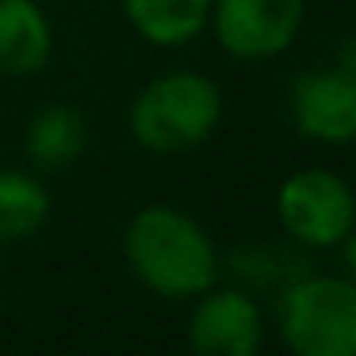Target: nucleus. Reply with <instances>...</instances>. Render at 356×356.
Listing matches in <instances>:
<instances>
[{"instance_id":"nucleus-1","label":"nucleus","mask_w":356,"mask_h":356,"mask_svg":"<svg viewBox=\"0 0 356 356\" xmlns=\"http://www.w3.org/2000/svg\"><path fill=\"white\" fill-rule=\"evenodd\" d=\"M123 261L146 291L169 302H192L222 276V257L207 226L172 203L134 211L123 230Z\"/></svg>"},{"instance_id":"nucleus-4","label":"nucleus","mask_w":356,"mask_h":356,"mask_svg":"<svg viewBox=\"0 0 356 356\" xmlns=\"http://www.w3.org/2000/svg\"><path fill=\"white\" fill-rule=\"evenodd\" d=\"M276 222L302 249H341L356 238V192L333 169H295L276 188Z\"/></svg>"},{"instance_id":"nucleus-2","label":"nucleus","mask_w":356,"mask_h":356,"mask_svg":"<svg viewBox=\"0 0 356 356\" xmlns=\"http://www.w3.org/2000/svg\"><path fill=\"white\" fill-rule=\"evenodd\" d=\"M222 123V88L200 70H169L138 88L127 111L134 146L157 157L200 149Z\"/></svg>"},{"instance_id":"nucleus-8","label":"nucleus","mask_w":356,"mask_h":356,"mask_svg":"<svg viewBox=\"0 0 356 356\" xmlns=\"http://www.w3.org/2000/svg\"><path fill=\"white\" fill-rule=\"evenodd\" d=\"M88 149V119L77 104H42L24 127V157L27 169L42 172H65L81 161Z\"/></svg>"},{"instance_id":"nucleus-7","label":"nucleus","mask_w":356,"mask_h":356,"mask_svg":"<svg viewBox=\"0 0 356 356\" xmlns=\"http://www.w3.org/2000/svg\"><path fill=\"white\" fill-rule=\"evenodd\" d=\"M291 123L318 146L356 142V77L341 65L307 70L291 81Z\"/></svg>"},{"instance_id":"nucleus-11","label":"nucleus","mask_w":356,"mask_h":356,"mask_svg":"<svg viewBox=\"0 0 356 356\" xmlns=\"http://www.w3.org/2000/svg\"><path fill=\"white\" fill-rule=\"evenodd\" d=\"M50 188L35 169H0V245L27 241L50 218Z\"/></svg>"},{"instance_id":"nucleus-9","label":"nucleus","mask_w":356,"mask_h":356,"mask_svg":"<svg viewBox=\"0 0 356 356\" xmlns=\"http://www.w3.org/2000/svg\"><path fill=\"white\" fill-rule=\"evenodd\" d=\"M54 27L39 0H0V73L35 77L50 65Z\"/></svg>"},{"instance_id":"nucleus-12","label":"nucleus","mask_w":356,"mask_h":356,"mask_svg":"<svg viewBox=\"0 0 356 356\" xmlns=\"http://www.w3.org/2000/svg\"><path fill=\"white\" fill-rule=\"evenodd\" d=\"M337 65L345 73H353L356 77V35H348L345 42H341V58H337Z\"/></svg>"},{"instance_id":"nucleus-5","label":"nucleus","mask_w":356,"mask_h":356,"mask_svg":"<svg viewBox=\"0 0 356 356\" xmlns=\"http://www.w3.org/2000/svg\"><path fill=\"white\" fill-rule=\"evenodd\" d=\"M307 0H211L207 27L238 62H272L302 31Z\"/></svg>"},{"instance_id":"nucleus-3","label":"nucleus","mask_w":356,"mask_h":356,"mask_svg":"<svg viewBox=\"0 0 356 356\" xmlns=\"http://www.w3.org/2000/svg\"><path fill=\"white\" fill-rule=\"evenodd\" d=\"M280 341L295 356H356V280L299 276L276 302Z\"/></svg>"},{"instance_id":"nucleus-10","label":"nucleus","mask_w":356,"mask_h":356,"mask_svg":"<svg viewBox=\"0 0 356 356\" xmlns=\"http://www.w3.org/2000/svg\"><path fill=\"white\" fill-rule=\"evenodd\" d=\"M131 31L149 47H184L207 31L211 0H119Z\"/></svg>"},{"instance_id":"nucleus-6","label":"nucleus","mask_w":356,"mask_h":356,"mask_svg":"<svg viewBox=\"0 0 356 356\" xmlns=\"http://www.w3.org/2000/svg\"><path fill=\"white\" fill-rule=\"evenodd\" d=\"M188 345L200 356H253L264 345V314L245 287H207L192 299Z\"/></svg>"}]
</instances>
